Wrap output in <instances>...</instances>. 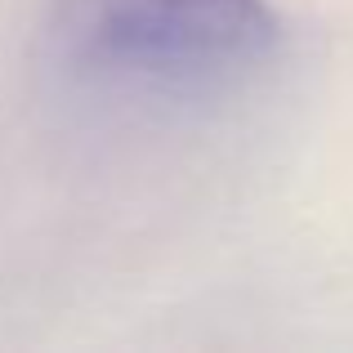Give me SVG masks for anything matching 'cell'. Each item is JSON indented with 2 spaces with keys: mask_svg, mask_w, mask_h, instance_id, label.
Masks as SVG:
<instances>
[{
  "mask_svg": "<svg viewBox=\"0 0 353 353\" xmlns=\"http://www.w3.org/2000/svg\"><path fill=\"white\" fill-rule=\"evenodd\" d=\"M54 63L77 85L148 103H210L282 54L268 0H50Z\"/></svg>",
  "mask_w": 353,
  "mask_h": 353,
  "instance_id": "obj_1",
  "label": "cell"
}]
</instances>
